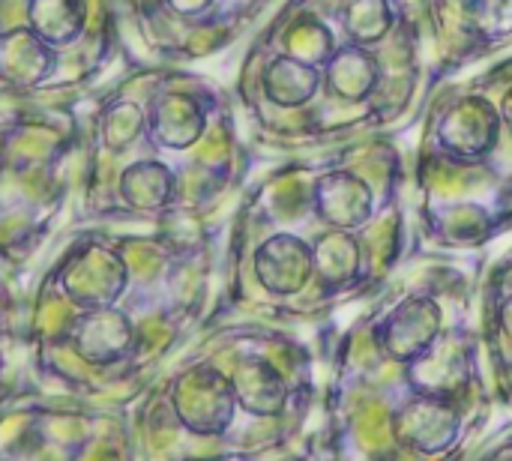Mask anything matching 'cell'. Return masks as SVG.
I'll return each instance as SVG.
<instances>
[{
	"label": "cell",
	"mask_w": 512,
	"mask_h": 461,
	"mask_svg": "<svg viewBox=\"0 0 512 461\" xmlns=\"http://www.w3.org/2000/svg\"><path fill=\"white\" fill-rule=\"evenodd\" d=\"M30 30L48 45H60L78 36L84 24L81 0H30Z\"/></svg>",
	"instance_id": "cell-2"
},
{
	"label": "cell",
	"mask_w": 512,
	"mask_h": 461,
	"mask_svg": "<svg viewBox=\"0 0 512 461\" xmlns=\"http://www.w3.org/2000/svg\"><path fill=\"white\" fill-rule=\"evenodd\" d=\"M72 345L90 363L120 360L129 351V324L123 321L120 312H111L105 306H93L72 327Z\"/></svg>",
	"instance_id": "cell-1"
}]
</instances>
